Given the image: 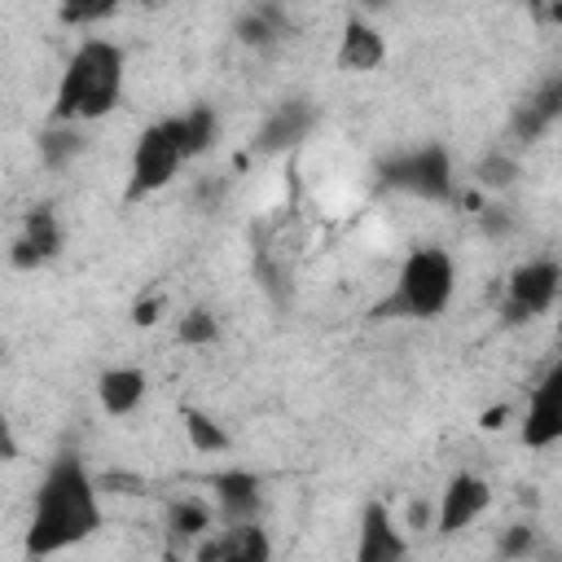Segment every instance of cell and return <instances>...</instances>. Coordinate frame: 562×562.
Instances as JSON below:
<instances>
[{"instance_id": "cell-1", "label": "cell", "mask_w": 562, "mask_h": 562, "mask_svg": "<svg viewBox=\"0 0 562 562\" xmlns=\"http://www.w3.org/2000/svg\"><path fill=\"white\" fill-rule=\"evenodd\" d=\"M101 522H105V514H101V492H97L92 470L83 465V457L61 452L35 487L31 518L22 531V553L26 558L66 553V549L92 540L101 531Z\"/></svg>"}, {"instance_id": "cell-2", "label": "cell", "mask_w": 562, "mask_h": 562, "mask_svg": "<svg viewBox=\"0 0 562 562\" xmlns=\"http://www.w3.org/2000/svg\"><path fill=\"white\" fill-rule=\"evenodd\" d=\"M123 79H127V53L105 35H83L61 66L48 123L83 127L105 119L123 101Z\"/></svg>"}, {"instance_id": "cell-3", "label": "cell", "mask_w": 562, "mask_h": 562, "mask_svg": "<svg viewBox=\"0 0 562 562\" xmlns=\"http://www.w3.org/2000/svg\"><path fill=\"white\" fill-rule=\"evenodd\" d=\"M457 294V263L443 246H417L404 255L391 294H382L369 316L373 321H435L448 312Z\"/></svg>"}, {"instance_id": "cell-4", "label": "cell", "mask_w": 562, "mask_h": 562, "mask_svg": "<svg viewBox=\"0 0 562 562\" xmlns=\"http://www.w3.org/2000/svg\"><path fill=\"white\" fill-rule=\"evenodd\" d=\"M382 184L395 193H413L422 202H452L457 198V176L452 158L443 145H417L408 154H395L382 162Z\"/></svg>"}, {"instance_id": "cell-5", "label": "cell", "mask_w": 562, "mask_h": 562, "mask_svg": "<svg viewBox=\"0 0 562 562\" xmlns=\"http://www.w3.org/2000/svg\"><path fill=\"white\" fill-rule=\"evenodd\" d=\"M180 167H184V154L176 149V140H171L167 123L158 119V123L140 127V136H136V145H132L127 189H123V198H127V202H140V198H149V193L167 189V184L180 176Z\"/></svg>"}, {"instance_id": "cell-6", "label": "cell", "mask_w": 562, "mask_h": 562, "mask_svg": "<svg viewBox=\"0 0 562 562\" xmlns=\"http://www.w3.org/2000/svg\"><path fill=\"white\" fill-rule=\"evenodd\" d=\"M558 290H562L558 259H527V263H518L509 272V281H505V303H501L505 325H527V321L544 316L558 303Z\"/></svg>"}, {"instance_id": "cell-7", "label": "cell", "mask_w": 562, "mask_h": 562, "mask_svg": "<svg viewBox=\"0 0 562 562\" xmlns=\"http://www.w3.org/2000/svg\"><path fill=\"white\" fill-rule=\"evenodd\" d=\"M492 509V483L483 479V474H474V470H457L448 483H443V492H439V501H435V522H430V531L435 536H461L470 522H479L483 514Z\"/></svg>"}, {"instance_id": "cell-8", "label": "cell", "mask_w": 562, "mask_h": 562, "mask_svg": "<svg viewBox=\"0 0 562 562\" xmlns=\"http://www.w3.org/2000/svg\"><path fill=\"white\" fill-rule=\"evenodd\" d=\"M61 246H66V228H61L57 211L53 206H31L22 215L18 237L9 241V268L13 272H40L61 255Z\"/></svg>"}, {"instance_id": "cell-9", "label": "cell", "mask_w": 562, "mask_h": 562, "mask_svg": "<svg viewBox=\"0 0 562 562\" xmlns=\"http://www.w3.org/2000/svg\"><path fill=\"white\" fill-rule=\"evenodd\" d=\"M351 562H408V531L400 527L386 501H364L356 518Z\"/></svg>"}, {"instance_id": "cell-10", "label": "cell", "mask_w": 562, "mask_h": 562, "mask_svg": "<svg viewBox=\"0 0 562 562\" xmlns=\"http://www.w3.org/2000/svg\"><path fill=\"white\" fill-rule=\"evenodd\" d=\"M211 496H215L220 527H250V522L263 518V479L246 465L215 470L211 474Z\"/></svg>"}, {"instance_id": "cell-11", "label": "cell", "mask_w": 562, "mask_h": 562, "mask_svg": "<svg viewBox=\"0 0 562 562\" xmlns=\"http://www.w3.org/2000/svg\"><path fill=\"white\" fill-rule=\"evenodd\" d=\"M518 435L536 452H544V448H553L562 439V364H549V373L531 386Z\"/></svg>"}, {"instance_id": "cell-12", "label": "cell", "mask_w": 562, "mask_h": 562, "mask_svg": "<svg viewBox=\"0 0 562 562\" xmlns=\"http://www.w3.org/2000/svg\"><path fill=\"white\" fill-rule=\"evenodd\" d=\"M312 123H316V105L303 101V97H290V101H281V105L268 110V119L259 123L250 149L263 154V158H268V154H285V149H294L299 140H307Z\"/></svg>"}, {"instance_id": "cell-13", "label": "cell", "mask_w": 562, "mask_h": 562, "mask_svg": "<svg viewBox=\"0 0 562 562\" xmlns=\"http://www.w3.org/2000/svg\"><path fill=\"white\" fill-rule=\"evenodd\" d=\"M334 61H338V70L369 75L386 61V35L364 18H347L342 35H338V48H334Z\"/></svg>"}, {"instance_id": "cell-14", "label": "cell", "mask_w": 562, "mask_h": 562, "mask_svg": "<svg viewBox=\"0 0 562 562\" xmlns=\"http://www.w3.org/2000/svg\"><path fill=\"white\" fill-rule=\"evenodd\" d=\"M162 123H167L176 149L184 154V162L202 158V154L215 145V136H220V114H215V105H189V110H180V114H171V119H162Z\"/></svg>"}, {"instance_id": "cell-15", "label": "cell", "mask_w": 562, "mask_h": 562, "mask_svg": "<svg viewBox=\"0 0 562 562\" xmlns=\"http://www.w3.org/2000/svg\"><path fill=\"white\" fill-rule=\"evenodd\" d=\"M145 391H149V378L132 364H114L97 378V400L110 417H132L145 404Z\"/></svg>"}, {"instance_id": "cell-16", "label": "cell", "mask_w": 562, "mask_h": 562, "mask_svg": "<svg viewBox=\"0 0 562 562\" xmlns=\"http://www.w3.org/2000/svg\"><path fill=\"white\" fill-rule=\"evenodd\" d=\"M281 31H285V9H277V4H250L237 18V26H233V35L246 48H277L281 44Z\"/></svg>"}, {"instance_id": "cell-17", "label": "cell", "mask_w": 562, "mask_h": 562, "mask_svg": "<svg viewBox=\"0 0 562 562\" xmlns=\"http://www.w3.org/2000/svg\"><path fill=\"white\" fill-rule=\"evenodd\" d=\"M83 149H88V136L75 123H48L40 132V158H44L48 171H66Z\"/></svg>"}, {"instance_id": "cell-18", "label": "cell", "mask_w": 562, "mask_h": 562, "mask_svg": "<svg viewBox=\"0 0 562 562\" xmlns=\"http://www.w3.org/2000/svg\"><path fill=\"white\" fill-rule=\"evenodd\" d=\"M180 426H184L189 448H193V452H202V457H220V452H228V448H233V435H228L211 413H202V408H193V404H184V408H180Z\"/></svg>"}, {"instance_id": "cell-19", "label": "cell", "mask_w": 562, "mask_h": 562, "mask_svg": "<svg viewBox=\"0 0 562 562\" xmlns=\"http://www.w3.org/2000/svg\"><path fill=\"white\" fill-rule=\"evenodd\" d=\"M220 562H272V536L259 522L224 527V558Z\"/></svg>"}, {"instance_id": "cell-20", "label": "cell", "mask_w": 562, "mask_h": 562, "mask_svg": "<svg viewBox=\"0 0 562 562\" xmlns=\"http://www.w3.org/2000/svg\"><path fill=\"white\" fill-rule=\"evenodd\" d=\"M176 342L180 347H211L220 342V316L211 307H189L176 316Z\"/></svg>"}, {"instance_id": "cell-21", "label": "cell", "mask_w": 562, "mask_h": 562, "mask_svg": "<svg viewBox=\"0 0 562 562\" xmlns=\"http://www.w3.org/2000/svg\"><path fill=\"white\" fill-rule=\"evenodd\" d=\"M167 527H171V540H198L211 531V509L193 496H180L167 514Z\"/></svg>"}, {"instance_id": "cell-22", "label": "cell", "mask_w": 562, "mask_h": 562, "mask_svg": "<svg viewBox=\"0 0 562 562\" xmlns=\"http://www.w3.org/2000/svg\"><path fill=\"white\" fill-rule=\"evenodd\" d=\"M518 176H522V167H518V158H509L505 149H492V154H487V158L474 167L479 189H492V193H496V189H509Z\"/></svg>"}, {"instance_id": "cell-23", "label": "cell", "mask_w": 562, "mask_h": 562, "mask_svg": "<svg viewBox=\"0 0 562 562\" xmlns=\"http://www.w3.org/2000/svg\"><path fill=\"white\" fill-rule=\"evenodd\" d=\"M496 553H501L505 562L531 558V553H536V527H531V522H509V527L501 531V540H496Z\"/></svg>"}, {"instance_id": "cell-24", "label": "cell", "mask_w": 562, "mask_h": 562, "mask_svg": "<svg viewBox=\"0 0 562 562\" xmlns=\"http://www.w3.org/2000/svg\"><path fill=\"white\" fill-rule=\"evenodd\" d=\"M553 127V119H544L531 101H522L518 110H514V119H509V136L518 140V145H531V140H540L544 132Z\"/></svg>"}, {"instance_id": "cell-25", "label": "cell", "mask_w": 562, "mask_h": 562, "mask_svg": "<svg viewBox=\"0 0 562 562\" xmlns=\"http://www.w3.org/2000/svg\"><path fill=\"white\" fill-rule=\"evenodd\" d=\"M92 479H97L101 496H140L145 492V479L132 474V470H105V474H92Z\"/></svg>"}, {"instance_id": "cell-26", "label": "cell", "mask_w": 562, "mask_h": 562, "mask_svg": "<svg viewBox=\"0 0 562 562\" xmlns=\"http://www.w3.org/2000/svg\"><path fill=\"white\" fill-rule=\"evenodd\" d=\"M114 13V4H105V0H97V4H61L57 9V18L66 22V26H97V22H105Z\"/></svg>"}, {"instance_id": "cell-27", "label": "cell", "mask_w": 562, "mask_h": 562, "mask_svg": "<svg viewBox=\"0 0 562 562\" xmlns=\"http://www.w3.org/2000/svg\"><path fill=\"white\" fill-rule=\"evenodd\" d=\"M479 228L487 233V237H509L514 233V215H509V206H479Z\"/></svg>"}, {"instance_id": "cell-28", "label": "cell", "mask_w": 562, "mask_h": 562, "mask_svg": "<svg viewBox=\"0 0 562 562\" xmlns=\"http://www.w3.org/2000/svg\"><path fill=\"white\" fill-rule=\"evenodd\" d=\"M220 558H224V527L193 540V558L189 562H220Z\"/></svg>"}, {"instance_id": "cell-29", "label": "cell", "mask_w": 562, "mask_h": 562, "mask_svg": "<svg viewBox=\"0 0 562 562\" xmlns=\"http://www.w3.org/2000/svg\"><path fill=\"white\" fill-rule=\"evenodd\" d=\"M18 457H22V443H18L13 422H9V413H4V404H0V465H13Z\"/></svg>"}, {"instance_id": "cell-30", "label": "cell", "mask_w": 562, "mask_h": 562, "mask_svg": "<svg viewBox=\"0 0 562 562\" xmlns=\"http://www.w3.org/2000/svg\"><path fill=\"white\" fill-rule=\"evenodd\" d=\"M430 522H435V505H426V501H413L400 527H404V531H426Z\"/></svg>"}, {"instance_id": "cell-31", "label": "cell", "mask_w": 562, "mask_h": 562, "mask_svg": "<svg viewBox=\"0 0 562 562\" xmlns=\"http://www.w3.org/2000/svg\"><path fill=\"white\" fill-rule=\"evenodd\" d=\"M158 312H162V299H158V294H149L145 303H136V307H132V321H136V325H154V321H158Z\"/></svg>"}, {"instance_id": "cell-32", "label": "cell", "mask_w": 562, "mask_h": 562, "mask_svg": "<svg viewBox=\"0 0 562 562\" xmlns=\"http://www.w3.org/2000/svg\"><path fill=\"white\" fill-rule=\"evenodd\" d=\"M505 417H509V404H496V408H483V413H479V426H483V430H501Z\"/></svg>"}, {"instance_id": "cell-33", "label": "cell", "mask_w": 562, "mask_h": 562, "mask_svg": "<svg viewBox=\"0 0 562 562\" xmlns=\"http://www.w3.org/2000/svg\"><path fill=\"white\" fill-rule=\"evenodd\" d=\"M162 562H189V558H180L176 549H167V553H162Z\"/></svg>"}, {"instance_id": "cell-34", "label": "cell", "mask_w": 562, "mask_h": 562, "mask_svg": "<svg viewBox=\"0 0 562 562\" xmlns=\"http://www.w3.org/2000/svg\"><path fill=\"white\" fill-rule=\"evenodd\" d=\"M0 360H4V351H0Z\"/></svg>"}]
</instances>
